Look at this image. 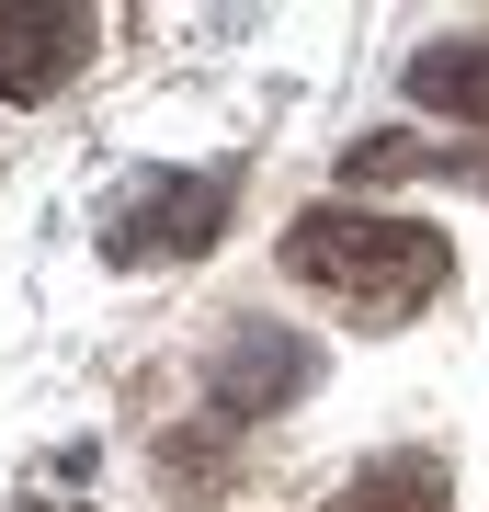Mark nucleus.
<instances>
[{
  "label": "nucleus",
  "instance_id": "obj_6",
  "mask_svg": "<svg viewBox=\"0 0 489 512\" xmlns=\"http://www.w3.org/2000/svg\"><path fill=\"white\" fill-rule=\"evenodd\" d=\"M410 103L455 114V126H489V35H433L410 57Z\"/></svg>",
  "mask_w": 489,
  "mask_h": 512
},
{
  "label": "nucleus",
  "instance_id": "obj_1",
  "mask_svg": "<svg viewBox=\"0 0 489 512\" xmlns=\"http://www.w3.org/2000/svg\"><path fill=\"white\" fill-rule=\"evenodd\" d=\"M273 262H285L296 285H319L330 308H353L364 330H399V319H421L455 285L444 228L433 217H387V205H308Z\"/></svg>",
  "mask_w": 489,
  "mask_h": 512
},
{
  "label": "nucleus",
  "instance_id": "obj_4",
  "mask_svg": "<svg viewBox=\"0 0 489 512\" xmlns=\"http://www.w3.org/2000/svg\"><path fill=\"white\" fill-rule=\"evenodd\" d=\"M91 46H103V12H80V0H0V92L12 103H57L69 80L91 69Z\"/></svg>",
  "mask_w": 489,
  "mask_h": 512
},
{
  "label": "nucleus",
  "instance_id": "obj_2",
  "mask_svg": "<svg viewBox=\"0 0 489 512\" xmlns=\"http://www.w3.org/2000/svg\"><path fill=\"white\" fill-rule=\"evenodd\" d=\"M228 205H239V171H137V183L103 205V251L126 262V274L182 262V251H205V239L228 228Z\"/></svg>",
  "mask_w": 489,
  "mask_h": 512
},
{
  "label": "nucleus",
  "instance_id": "obj_3",
  "mask_svg": "<svg viewBox=\"0 0 489 512\" xmlns=\"http://www.w3.org/2000/svg\"><path fill=\"white\" fill-rule=\"evenodd\" d=\"M308 387H319V342H296V330H228V353L205 365V410L228 433H251V421L296 410Z\"/></svg>",
  "mask_w": 489,
  "mask_h": 512
},
{
  "label": "nucleus",
  "instance_id": "obj_7",
  "mask_svg": "<svg viewBox=\"0 0 489 512\" xmlns=\"http://www.w3.org/2000/svg\"><path fill=\"white\" fill-rule=\"evenodd\" d=\"M421 171L489 194V148H410V137H353L342 148V183H421Z\"/></svg>",
  "mask_w": 489,
  "mask_h": 512
},
{
  "label": "nucleus",
  "instance_id": "obj_5",
  "mask_svg": "<svg viewBox=\"0 0 489 512\" xmlns=\"http://www.w3.org/2000/svg\"><path fill=\"white\" fill-rule=\"evenodd\" d=\"M319 512H455V478H444V456L399 444V456H364Z\"/></svg>",
  "mask_w": 489,
  "mask_h": 512
}]
</instances>
